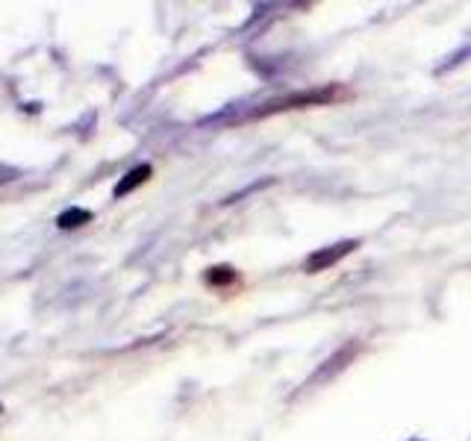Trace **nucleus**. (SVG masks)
Instances as JSON below:
<instances>
[{
  "label": "nucleus",
  "instance_id": "1",
  "mask_svg": "<svg viewBox=\"0 0 471 441\" xmlns=\"http://www.w3.org/2000/svg\"><path fill=\"white\" fill-rule=\"evenodd\" d=\"M357 247V242H339V244H330V247H322L315 250V254L306 259V271L315 273V271H324L330 265H336L339 259H345L351 250Z\"/></svg>",
  "mask_w": 471,
  "mask_h": 441
},
{
  "label": "nucleus",
  "instance_id": "2",
  "mask_svg": "<svg viewBox=\"0 0 471 441\" xmlns=\"http://www.w3.org/2000/svg\"><path fill=\"white\" fill-rule=\"evenodd\" d=\"M148 177H150V165H139V168H133V171H130V174L124 177L121 183L115 186V197H124V195H130V192H133L136 186H141V183H145Z\"/></svg>",
  "mask_w": 471,
  "mask_h": 441
},
{
  "label": "nucleus",
  "instance_id": "3",
  "mask_svg": "<svg viewBox=\"0 0 471 441\" xmlns=\"http://www.w3.org/2000/svg\"><path fill=\"white\" fill-rule=\"evenodd\" d=\"M77 221H89V212L74 209V212H65V216L59 218V224H62V226H80Z\"/></svg>",
  "mask_w": 471,
  "mask_h": 441
},
{
  "label": "nucleus",
  "instance_id": "4",
  "mask_svg": "<svg viewBox=\"0 0 471 441\" xmlns=\"http://www.w3.org/2000/svg\"><path fill=\"white\" fill-rule=\"evenodd\" d=\"M236 277V273L230 271V268H212V273H209V283H230Z\"/></svg>",
  "mask_w": 471,
  "mask_h": 441
},
{
  "label": "nucleus",
  "instance_id": "5",
  "mask_svg": "<svg viewBox=\"0 0 471 441\" xmlns=\"http://www.w3.org/2000/svg\"><path fill=\"white\" fill-rule=\"evenodd\" d=\"M409 441H418V438H409Z\"/></svg>",
  "mask_w": 471,
  "mask_h": 441
}]
</instances>
